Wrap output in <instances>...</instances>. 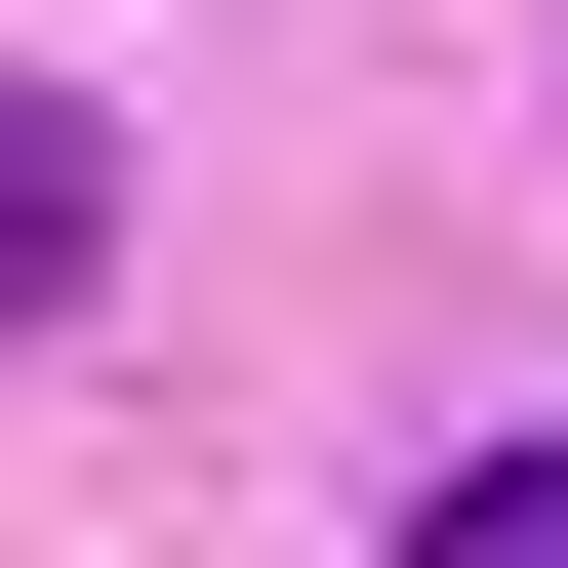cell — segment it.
I'll list each match as a JSON object with an SVG mask.
<instances>
[{
	"instance_id": "2",
	"label": "cell",
	"mask_w": 568,
	"mask_h": 568,
	"mask_svg": "<svg viewBox=\"0 0 568 568\" xmlns=\"http://www.w3.org/2000/svg\"><path fill=\"white\" fill-rule=\"evenodd\" d=\"M406 568H568V447H447V528H406Z\"/></svg>"
},
{
	"instance_id": "1",
	"label": "cell",
	"mask_w": 568,
	"mask_h": 568,
	"mask_svg": "<svg viewBox=\"0 0 568 568\" xmlns=\"http://www.w3.org/2000/svg\"><path fill=\"white\" fill-rule=\"evenodd\" d=\"M82 244H122V163H82L41 82H0V325H82Z\"/></svg>"
}]
</instances>
